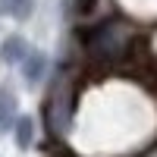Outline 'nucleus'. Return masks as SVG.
Instances as JSON below:
<instances>
[{
    "instance_id": "obj_1",
    "label": "nucleus",
    "mask_w": 157,
    "mask_h": 157,
    "mask_svg": "<svg viewBox=\"0 0 157 157\" xmlns=\"http://www.w3.org/2000/svg\"><path fill=\"white\" fill-rule=\"evenodd\" d=\"M126 50V35L120 32V25H101V29L91 35V54L98 60L110 63V60H120Z\"/></svg>"
},
{
    "instance_id": "obj_6",
    "label": "nucleus",
    "mask_w": 157,
    "mask_h": 157,
    "mask_svg": "<svg viewBox=\"0 0 157 157\" xmlns=\"http://www.w3.org/2000/svg\"><path fill=\"white\" fill-rule=\"evenodd\" d=\"M0 10L10 13L13 19H29L35 10V0H0Z\"/></svg>"
},
{
    "instance_id": "obj_3",
    "label": "nucleus",
    "mask_w": 157,
    "mask_h": 157,
    "mask_svg": "<svg viewBox=\"0 0 157 157\" xmlns=\"http://www.w3.org/2000/svg\"><path fill=\"white\" fill-rule=\"evenodd\" d=\"M13 126H16V98L13 91L0 88V135H6Z\"/></svg>"
},
{
    "instance_id": "obj_5",
    "label": "nucleus",
    "mask_w": 157,
    "mask_h": 157,
    "mask_svg": "<svg viewBox=\"0 0 157 157\" xmlns=\"http://www.w3.org/2000/svg\"><path fill=\"white\" fill-rule=\"evenodd\" d=\"M13 129H16V145L19 148H32V138H35V120L32 116H19Z\"/></svg>"
},
{
    "instance_id": "obj_4",
    "label": "nucleus",
    "mask_w": 157,
    "mask_h": 157,
    "mask_svg": "<svg viewBox=\"0 0 157 157\" xmlns=\"http://www.w3.org/2000/svg\"><path fill=\"white\" fill-rule=\"evenodd\" d=\"M25 54H29V44H25V38H19V35H10L3 41V47H0L3 63H22Z\"/></svg>"
},
{
    "instance_id": "obj_2",
    "label": "nucleus",
    "mask_w": 157,
    "mask_h": 157,
    "mask_svg": "<svg viewBox=\"0 0 157 157\" xmlns=\"http://www.w3.org/2000/svg\"><path fill=\"white\" fill-rule=\"evenodd\" d=\"M44 69H47V57L41 54V50H29L22 60V75H25V82L29 85H38L44 78Z\"/></svg>"
}]
</instances>
